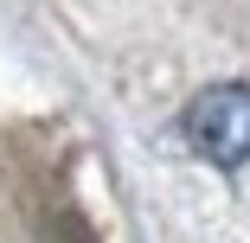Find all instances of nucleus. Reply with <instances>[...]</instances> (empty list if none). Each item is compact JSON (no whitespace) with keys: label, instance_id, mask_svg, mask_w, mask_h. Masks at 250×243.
Segmentation results:
<instances>
[{"label":"nucleus","instance_id":"obj_1","mask_svg":"<svg viewBox=\"0 0 250 243\" xmlns=\"http://www.w3.org/2000/svg\"><path fill=\"white\" fill-rule=\"evenodd\" d=\"M186 134L192 148L218 160V167H244L250 160V90L244 83H225V90H206L186 115Z\"/></svg>","mask_w":250,"mask_h":243}]
</instances>
